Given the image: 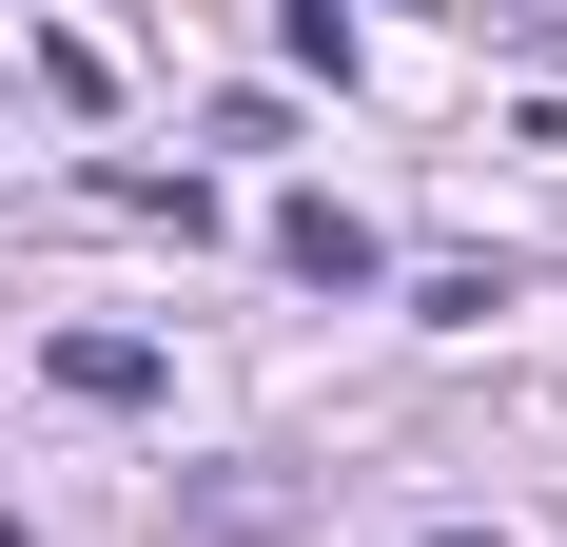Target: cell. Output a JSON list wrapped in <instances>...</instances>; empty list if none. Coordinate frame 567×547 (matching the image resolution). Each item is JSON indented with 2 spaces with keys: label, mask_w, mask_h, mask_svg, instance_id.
I'll use <instances>...</instances> for the list:
<instances>
[{
  "label": "cell",
  "mask_w": 567,
  "mask_h": 547,
  "mask_svg": "<svg viewBox=\"0 0 567 547\" xmlns=\"http://www.w3.org/2000/svg\"><path fill=\"white\" fill-rule=\"evenodd\" d=\"M333 489H293V469H176V528L196 547H293Z\"/></svg>",
  "instance_id": "1"
},
{
  "label": "cell",
  "mask_w": 567,
  "mask_h": 547,
  "mask_svg": "<svg viewBox=\"0 0 567 547\" xmlns=\"http://www.w3.org/2000/svg\"><path fill=\"white\" fill-rule=\"evenodd\" d=\"M275 255L313 274V293H372V216H352V196H275Z\"/></svg>",
  "instance_id": "2"
},
{
  "label": "cell",
  "mask_w": 567,
  "mask_h": 547,
  "mask_svg": "<svg viewBox=\"0 0 567 547\" xmlns=\"http://www.w3.org/2000/svg\"><path fill=\"white\" fill-rule=\"evenodd\" d=\"M59 391H79V411H137V391H157V332H59Z\"/></svg>",
  "instance_id": "3"
},
{
  "label": "cell",
  "mask_w": 567,
  "mask_h": 547,
  "mask_svg": "<svg viewBox=\"0 0 567 547\" xmlns=\"http://www.w3.org/2000/svg\"><path fill=\"white\" fill-rule=\"evenodd\" d=\"M99 196H117V216H157V235H216V176H157V157H117Z\"/></svg>",
  "instance_id": "4"
},
{
  "label": "cell",
  "mask_w": 567,
  "mask_h": 547,
  "mask_svg": "<svg viewBox=\"0 0 567 547\" xmlns=\"http://www.w3.org/2000/svg\"><path fill=\"white\" fill-rule=\"evenodd\" d=\"M0 547H20V508H0Z\"/></svg>",
  "instance_id": "5"
}]
</instances>
